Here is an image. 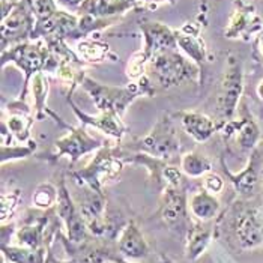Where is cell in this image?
<instances>
[{
	"instance_id": "17",
	"label": "cell",
	"mask_w": 263,
	"mask_h": 263,
	"mask_svg": "<svg viewBox=\"0 0 263 263\" xmlns=\"http://www.w3.org/2000/svg\"><path fill=\"white\" fill-rule=\"evenodd\" d=\"M17 241H18V245L26 247V248H33V250L44 248L42 247V241H44V223L27 224V226L18 229Z\"/></svg>"
},
{
	"instance_id": "21",
	"label": "cell",
	"mask_w": 263,
	"mask_h": 263,
	"mask_svg": "<svg viewBox=\"0 0 263 263\" xmlns=\"http://www.w3.org/2000/svg\"><path fill=\"white\" fill-rule=\"evenodd\" d=\"M81 56L89 59V61H100L104 58L107 47L102 44H97V42H83L79 45Z\"/></svg>"
},
{
	"instance_id": "27",
	"label": "cell",
	"mask_w": 263,
	"mask_h": 263,
	"mask_svg": "<svg viewBox=\"0 0 263 263\" xmlns=\"http://www.w3.org/2000/svg\"><path fill=\"white\" fill-rule=\"evenodd\" d=\"M254 137H256V129L253 128V125H245L241 129V133H239V142H241L243 147L251 146Z\"/></svg>"
},
{
	"instance_id": "34",
	"label": "cell",
	"mask_w": 263,
	"mask_h": 263,
	"mask_svg": "<svg viewBox=\"0 0 263 263\" xmlns=\"http://www.w3.org/2000/svg\"><path fill=\"white\" fill-rule=\"evenodd\" d=\"M102 263H118V262H111V260H107V262H102Z\"/></svg>"
},
{
	"instance_id": "30",
	"label": "cell",
	"mask_w": 263,
	"mask_h": 263,
	"mask_svg": "<svg viewBox=\"0 0 263 263\" xmlns=\"http://www.w3.org/2000/svg\"><path fill=\"white\" fill-rule=\"evenodd\" d=\"M257 92H259L260 98H263V80L260 81V84H259V87H257Z\"/></svg>"
},
{
	"instance_id": "33",
	"label": "cell",
	"mask_w": 263,
	"mask_h": 263,
	"mask_svg": "<svg viewBox=\"0 0 263 263\" xmlns=\"http://www.w3.org/2000/svg\"><path fill=\"white\" fill-rule=\"evenodd\" d=\"M260 51H262V53H263V38H262V40H260Z\"/></svg>"
},
{
	"instance_id": "22",
	"label": "cell",
	"mask_w": 263,
	"mask_h": 263,
	"mask_svg": "<svg viewBox=\"0 0 263 263\" xmlns=\"http://www.w3.org/2000/svg\"><path fill=\"white\" fill-rule=\"evenodd\" d=\"M18 203V191L9 193V194H2V221L5 223L8 217H11L17 208Z\"/></svg>"
},
{
	"instance_id": "19",
	"label": "cell",
	"mask_w": 263,
	"mask_h": 263,
	"mask_svg": "<svg viewBox=\"0 0 263 263\" xmlns=\"http://www.w3.org/2000/svg\"><path fill=\"white\" fill-rule=\"evenodd\" d=\"M149 41L151 45L154 47L155 51H160L162 48L172 47L173 45V36L170 35V32L162 27L160 24H154L149 30Z\"/></svg>"
},
{
	"instance_id": "25",
	"label": "cell",
	"mask_w": 263,
	"mask_h": 263,
	"mask_svg": "<svg viewBox=\"0 0 263 263\" xmlns=\"http://www.w3.org/2000/svg\"><path fill=\"white\" fill-rule=\"evenodd\" d=\"M45 93H47V81L44 80V77L41 74H36L33 77V95H35L38 110H41V107H42V102L45 100Z\"/></svg>"
},
{
	"instance_id": "11",
	"label": "cell",
	"mask_w": 263,
	"mask_h": 263,
	"mask_svg": "<svg viewBox=\"0 0 263 263\" xmlns=\"http://www.w3.org/2000/svg\"><path fill=\"white\" fill-rule=\"evenodd\" d=\"M190 211L197 221L209 223L212 218L217 217V214L220 211V202L212 193H209L203 188L202 191H197L191 197Z\"/></svg>"
},
{
	"instance_id": "7",
	"label": "cell",
	"mask_w": 263,
	"mask_h": 263,
	"mask_svg": "<svg viewBox=\"0 0 263 263\" xmlns=\"http://www.w3.org/2000/svg\"><path fill=\"white\" fill-rule=\"evenodd\" d=\"M56 146L61 149L59 155L68 154L72 161H77L83 154L95 149L98 146V142L92 137H89L84 131L81 129H74L71 134L65 136L59 142L56 143Z\"/></svg>"
},
{
	"instance_id": "2",
	"label": "cell",
	"mask_w": 263,
	"mask_h": 263,
	"mask_svg": "<svg viewBox=\"0 0 263 263\" xmlns=\"http://www.w3.org/2000/svg\"><path fill=\"white\" fill-rule=\"evenodd\" d=\"M58 197V214L61 217L62 223L65 224V229L68 232V238L71 242L81 243L86 241L87 236V224L81 215L80 209H77L76 203L72 202L65 183L62 182Z\"/></svg>"
},
{
	"instance_id": "31",
	"label": "cell",
	"mask_w": 263,
	"mask_h": 263,
	"mask_svg": "<svg viewBox=\"0 0 263 263\" xmlns=\"http://www.w3.org/2000/svg\"><path fill=\"white\" fill-rule=\"evenodd\" d=\"M63 3H66V5H76V3H79L80 0H61Z\"/></svg>"
},
{
	"instance_id": "9",
	"label": "cell",
	"mask_w": 263,
	"mask_h": 263,
	"mask_svg": "<svg viewBox=\"0 0 263 263\" xmlns=\"http://www.w3.org/2000/svg\"><path fill=\"white\" fill-rule=\"evenodd\" d=\"M154 71L162 84H176L183 77L182 59L173 54H158L152 62Z\"/></svg>"
},
{
	"instance_id": "32",
	"label": "cell",
	"mask_w": 263,
	"mask_h": 263,
	"mask_svg": "<svg viewBox=\"0 0 263 263\" xmlns=\"http://www.w3.org/2000/svg\"><path fill=\"white\" fill-rule=\"evenodd\" d=\"M116 262L118 263H136V262H129V260H125V259H123V260H116Z\"/></svg>"
},
{
	"instance_id": "23",
	"label": "cell",
	"mask_w": 263,
	"mask_h": 263,
	"mask_svg": "<svg viewBox=\"0 0 263 263\" xmlns=\"http://www.w3.org/2000/svg\"><path fill=\"white\" fill-rule=\"evenodd\" d=\"M203 188L212 194H218L221 193L224 188V181L217 175V173H212L209 172L208 175L203 176Z\"/></svg>"
},
{
	"instance_id": "5",
	"label": "cell",
	"mask_w": 263,
	"mask_h": 263,
	"mask_svg": "<svg viewBox=\"0 0 263 263\" xmlns=\"http://www.w3.org/2000/svg\"><path fill=\"white\" fill-rule=\"evenodd\" d=\"M118 250L125 260L137 262L149 256V243L136 223L126 224L118 239Z\"/></svg>"
},
{
	"instance_id": "10",
	"label": "cell",
	"mask_w": 263,
	"mask_h": 263,
	"mask_svg": "<svg viewBox=\"0 0 263 263\" xmlns=\"http://www.w3.org/2000/svg\"><path fill=\"white\" fill-rule=\"evenodd\" d=\"M186 257L196 260L202 256L212 238V227L204 221H197L186 232Z\"/></svg>"
},
{
	"instance_id": "24",
	"label": "cell",
	"mask_w": 263,
	"mask_h": 263,
	"mask_svg": "<svg viewBox=\"0 0 263 263\" xmlns=\"http://www.w3.org/2000/svg\"><path fill=\"white\" fill-rule=\"evenodd\" d=\"M32 6L35 12L45 20L54 15V5L51 0H32Z\"/></svg>"
},
{
	"instance_id": "14",
	"label": "cell",
	"mask_w": 263,
	"mask_h": 263,
	"mask_svg": "<svg viewBox=\"0 0 263 263\" xmlns=\"http://www.w3.org/2000/svg\"><path fill=\"white\" fill-rule=\"evenodd\" d=\"M3 257L8 263H45V250H33L21 245H2Z\"/></svg>"
},
{
	"instance_id": "26",
	"label": "cell",
	"mask_w": 263,
	"mask_h": 263,
	"mask_svg": "<svg viewBox=\"0 0 263 263\" xmlns=\"http://www.w3.org/2000/svg\"><path fill=\"white\" fill-rule=\"evenodd\" d=\"M179 44H181V47H182L183 50H185L191 58H194V59H200V58H202V48H200V45L193 40V38H190V36H182V38L179 40Z\"/></svg>"
},
{
	"instance_id": "4",
	"label": "cell",
	"mask_w": 263,
	"mask_h": 263,
	"mask_svg": "<svg viewBox=\"0 0 263 263\" xmlns=\"http://www.w3.org/2000/svg\"><path fill=\"white\" fill-rule=\"evenodd\" d=\"M140 144L157 158H170L179 151V140L167 118L160 122L149 136L140 140Z\"/></svg>"
},
{
	"instance_id": "15",
	"label": "cell",
	"mask_w": 263,
	"mask_h": 263,
	"mask_svg": "<svg viewBox=\"0 0 263 263\" xmlns=\"http://www.w3.org/2000/svg\"><path fill=\"white\" fill-rule=\"evenodd\" d=\"M79 116L81 118V121H84L86 123H90V125L100 128L101 131L110 134V136H113V137H118L119 139V137H122V134H123V125L119 121V115H116V113L102 111L101 116H98V118L86 116V115H80V113H79Z\"/></svg>"
},
{
	"instance_id": "18",
	"label": "cell",
	"mask_w": 263,
	"mask_h": 263,
	"mask_svg": "<svg viewBox=\"0 0 263 263\" xmlns=\"http://www.w3.org/2000/svg\"><path fill=\"white\" fill-rule=\"evenodd\" d=\"M59 190L51 183H41L33 193V204L40 209H50L53 204H58Z\"/></svg>"
},
{
	"instance_id": "1",
	"label": "cell",
	"mask_w": 263,
	"mask_h": 263,
	"mask_svg": "<svg viewBox=\"0 0 263 263\" xmlns=\"http://www.w3.org/2000/svg\"><path fill=\"white\" fill-rule=\"evenodd\" d=\"M122 170V162L110 155L108 151L100 152L92 164L76 173L81 179V183L87 185L92 191L101 193L102 185L113 181Z\"/></svg>"
},
{
	"instance_id": "29",
	"label": "cell",
	"mask_w": 263,
	"mask_h": 263,
	"mask_svg": "<svg viewBox=\"0 0 263 263\" xmlns=\"http://www.w3.org/2000/svg\"><path fill=\"white\" fill-rule=\"evenodd\" d=\"M161 263H176L175 260H172L170 257H167V256H161Z\"/></svg>"
},
{
	"instance_id": "6",
	"label": "cell",
	"mask_w": 263,
	"mask_h": 263,
	"mask_svg": "<svg viewBox=\"0 0 263 263\" xmlns=\"http://www.w3.org/2000/svg\"><path fill=\"white\" fill-rule=\"evenodd\" d=\"M92 86H87L90 93L93 95L97 105L100 107L101 111H110L121 115L125 110V105L131 100V95L121 89H108V87H101V86H93L95 83L89 80Z\"/></svg>"
},
{
	"instance_id": "28",
	"label": "cell",
	"mask_w": 263,
	"mask_h": 263,
	"mask_svg": "<svg viewBox=\"0 0 263 263\" xmlns=\"http://www.w3.org/2000/svg\"><path fill=\"white\" fill-rule=\"evenodd\" d=\"M143 71V56L142 54H137L134 56V59L131 61L129 66H128V76L136 79L142 74Z\"/></svg>"
},
{
	"instance_id": "16",
	"label": "cell",
	"mask_w": 263,
	"mask_h": 263,
	"mask_svg": "<svg viewBox=\"0 0 263 263\" xmlns=\"http://www.w3.org/2000/svg\"><path fill=\"white\" fill-rule=\"evenodd\" d=\"M181 168L190 178H200L211 172V162L197 152H190L182 157Z\"/></svg>"
},
{
	"instance_id": "8",
	"label": "cell",
	"mask_w": 263,
	"mask_h": 263,
	"mask_svg": "<svg viewBox=\"0 0 263 263\" xmlns=\"http://www.w3.org/2000/svg\"><path fill=\"white\" fill-rule=\"evenodd\" d=\"M241 90H242V76H241L238 66L230 65L226 72L223 90H221V107L227 116H230L233 113L236 102L239 100Z\"/></svg>"
},
{
	"instance_id": "20",
	"label": "cell",
	"mask_w": 263,
	"mask_h": 263,
	"mask_svg": "<svg viewBox=\"0 0 263 263\" xmlns=\"http://www.w3.org/2000/svg\"><path fill=\"white\" fill-rule=\"evenodd\" d=\"M32 123L30 118H24L23 115H14L8 119V128L20 139L26 140L29 137V126Z\"/></svg>"
},
{
	"instance_id": "13",
	"label": "cell",
	"mask_w": 263,
	"mask_h": 263,
	"mask_svg": "<svg viewBox=\"0 0 263 263\" xmlns=\"http://www.w3.org/2000/svg\"><path fill=\"white\" fill-rule=\"evenodd\" d=\"M236 235L243 248H253L262 243V229L253 214H247L239 220L236 227Z\"/></svg>"
},
{
	"instance_id": "3",
	"label": "cell",
	"mask_w": 263,
	"mask_h": 263,
	"mask_svg": "<svg viewBox=\"0 0 263 263\" xmlns=\"http://www.w3.org/2000/svg\"><path fill=\"white\" fill-rule=\"evenodd\" d=\"M188 208L185 193L179 186H167L162 196L161 218L170 229H182L188 232Z\"/></svg>"
},
{
	"instance_id": "12",
	"label": "cell",
	"mask_w": 263,
	"mask_h": 263,
	"mask_svg": "<svg viewBox=\"0 0 263 263\" xmlns=\"http://www.w3.org/2000/svg\"><path fill=\"white\" fill-rule=\"evenodd\" d=\"M182 125L185 128V131L197 142H206L215 126L214 122L211 121L208 116H204L202 113H196V111H182Z\"/></svg>"
}]
</instances>
